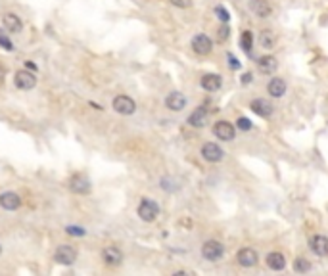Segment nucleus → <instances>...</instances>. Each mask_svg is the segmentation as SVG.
Wrapping results in <instances>:
<instances>
[{"label": "nucleus", "instance_id": "nucleus-34", "mask_svg": "<svg viewBox=\"0 0 328 276\" xmlns=\"http://www.w3.org/2000/svg\"><path fill=\"white\" fill-rule=\"evenodd\" d=\"M25 69H29V71H37V66H35L33 62L27 60V62H25Z\"/></svg>", "mask_w": 328, "mask_h": 276}, {"label": "nucleus", "instance_id": "nucleus-14", "mask_svg": "<svg viewBox=\"0 0 328 276\" xmlns=\"http://www.w3.org/2000/svg\"><path fill=\"white\" fill-rule=\"evenodd\" d=\"M102 259H104L106 265L115 267V265H121V261H123V253H121L119 248H115V246H108V248L102 252Z\"/></svg>", "mask_w": 328, "mask_h": 276}, {"label": "nucleus", "instance_id": "nucleus-31", "mask_svg": "<svg viewBox=\"0 0 328 276\" xmlns=\"http://www.w3.org/2000/svg\"><path fill=\"white\" fill-rule=\"evenodd\" d=\"M173 6H177V8H188L190 4H192V0H169Z\"/></svg>", "mask_w": 328, "mask_h": 276}, {"label": "nucleus", "instance_id": "nucleus-17", "mask_svg": "<svg viewBox=\"0 0 328 276\" xmlns=\"http://www.w3.org/2000/svg\"><path fill=\"white\" fill-rule=\"evenodd\" d=\"M250 108H252L253 114H257L259 117H271V115H273V106H271L267 100H263V98L253 100V102L250 104Z\"/></svg>", "mask_w": 328, "mask_h": 276}, {"label": "nucleus", "instance_id": "nucleus-15", "mask_svg": "<svg viewBox=\"0 0 328 276\" xmlns=\"http://www.w3.org/2000/svg\"><path fill=\"white\" fill-rule=\"evenodd\" d=\"M200 85H202V89L207 92H215L221 89V85H223V79L215 75V73H205L203 77H202V81H200Z\"/></svg>", "mask_w": 328, "mask_h": 276}, {"label": "nucleus", "instance_id": "nucleus-4", "mask_svg": "<svg viewBox=\"0 0 328 276\" xmlns=\"http://www.w3.org/2000/svg\"><path fill=\"white\" fill-rule=\"evenodd\" d=\"M113 110L121 115H132L134 110H136V104H134L132 98L121 94V96H115V98H113Z\"/></svg>", "mask_w": 328, "mask_h": 276}, {"label": "nucleus", "instance_id": "nucleus-6", "mask_svg": "<svg viewBox=\"0 0 328 276\" xmlns=\"http://www.w3.org/2000/svg\"><path fill=\"white\" fill-rule=\"evenodd\" d=\"M192 50L200 54V56H207L211 50H213V41L207 37V35H196L194 39H192Z\"/></svg>", "mask_w": 328, "mask_h": 276}, {"label": "nucleus", "instance_id": "nucleus-16", "mask_svg": "<svg viewBox=\"0 0 328 276\" xmlns=\"http://www.w3.org/2000/svg\"><path fill=\"white\" fill-rule=\"evenodd\" d=\"M205 123H207V110H205L203 106L196 108L192 114L188 115V125H190V127L200 129V127H205Z\"/></svg>", "mask_w": 328, "mask_h": 276}, {"label": "nucleus", "instance_id": "nucleus-36", "mask_svg": "<svg viewBox=\"0 0 328 276\" xmlns=\"http://www.w3.org/2000/svg\"><path fill=\"white\" fill-rule=\"evenodd\" d=\"M0 252H2V248H0Z\"/></svg>", "mask_w": 328, "mask_h": 276}, {"label": "nucleus", "instance_id": "nucleus-26", "mask_svg": "<svg viewBox=\"0 0 328 276\" xmlns=\"http://www.w3.org/2000/svg\"><path fill=\"white\" fill-rule=\"evenodd\" d=\"M215 14H217V18L219 20H221V22H228V20H230V14H228V10H227V8H223V6H217V8H215Z\"/></svg>", "mask_w": 328, "mask_h": 276}, {"label": "nucleus", "instance_id": "nucleus-24", "mask_svg": "<svg viewBox=\"0 0 328 276\" xmlns=\"http://www.w3.org/2000/svg\"><path fill=\"white\" fill-rule=\"evenodd\" d=\"M294 271H296V273H302V275H303V273H309V271H311V263L307 261L305 257H298V259L294 261Z\"/></svg>", "mask_w": 328, "mask_h": 276}, {"label": "nucleus", "instance_id": "nucleus-32", "mask_svg": "<svg viewBox=\"0 0 328 276\" xmlns=\"http://www.w3.org/2000/svg\"><path fill=\"white\" fill-rule=\"evenodd\" d=\"M217 39L219 41H227V39H228V27H221V29H219Z\"/></svg>", "mask_w": 328, "mask_h": 276}, {"label": "nucleus", "instance_id": "nucleus-2", "mask_svg": "<svg viewBox=\"0 0 328 276\" xmlns=\"http://www.w3.org/2000/svg\"><path fill=\"white\" fill-rule=\"evenodd\" d=\"M157 215H159V206L150 198H144L140 202V206H138V217L144 223H152V221L157 219Z\"/></svg>", "mask_w": 328, "mask_h": 276}, {"label": "nucleus", "instance_id": "nucleus-9", "mask_svg": "<svg viewBox=\"0 0 328 276\" xmlns=\"http://www.w3.org/2000/svg\"><path fill=\"white\" fill-rule=\"evenodd\" d=\"M238 265L240 267H246V269H250V267H255L257 265V261H259V255L255 250H252V248H242L240 252H238Z\"/></svg>", "mask_w": 328, "mask_h": 276}, {"label": "nucleus", "instance_id": "nucleus-35", "mask_svg": "<svg viewBox=\"0 0 328 276\" xmlns=\"http://www.w3.org/2000/svg\"><path fill=\"white\" fill-rule=\"evenodd\" d=\"M4 77H6V71H4V68L0 66V85H2V81H4Z\"/></svg>", "mask_w": 328, "mask_h": 276}, {"label": "nucleus", "instance_id": "nucleus-21", "mask_svg": "<svg viewBox=\"0 0 328 276\" xmlns=\"http://www.w3.org/2000/svg\"><path fill=\"white\" fill-rule=\"evenodd\" d=\"M267 267L273 269V271H282L286 267V259L282 253L278 252H273L267 255Z\"/></svg>", "mask_w": 328, "mask_h": 276}, {"label": "nucleus", "instance_id": "nucleus-27", "mask_svg": "<svg viewBox=\"0 0 328 276\" xmlns=\"http://www.w3.org/2000/svg\"><path fill=\"white\" fill-rule=\"evenodd\" d=\"M236 127H238L240 131H250V129H252V121H250L248 117H240V119L236 121Z\"/></svg>", "mask_w": 328, "mask_h": 276}, {"label": "nucleus", "instance_id": "nucleus-22", "mask_svg": "<svg viewBox=\"0 0 328 276\" xmlns=\"http://www.w3.org/2000/svg\"><path fill=\"white\" fill-rule=\"evenodd\" d=\"M250 8H252V12H253L255 16H259V18H267V16L271 14V6L267 4V0H252Z\"/></svg>", "mask_w": 328, "mask_h": 276}, {"label": "nucleus", "instance_id": "nucleus-28", "mask_svg": "<svg viewBox=\"0 0 328 276\" xmlns=\"http://www.w3.org/2000/svg\"><path fill=\"white\" fill-rule=\"evenodd\" d=\"M66 232L69 236H85L87 234V230L81 229V227H66Z\"/></svg>", "mask_w": 328, "mask_h": 276}, {"label": "nucleus", "instance_id": "nucleus-19", "mask_svg": "<svg viewBox=\"0 0 328 276\" xmlns=\"http://www.w3.org/2000/svg\"><path fill=\"white\" fill-rule=\"evenodd\" d=\"M267 91H269V94H271L273 98H280V96H284V92H286L284 79H280V77H273V79L269 81V85H267Z\"/></svg>", "mask_w": 328, "mask_h": 276}, {"label": "nucleus", "instance_id": "nucleus-33", "mask_svg": "<svg viewBox=\"0 0 328 276\" xmlns=\"http://www.w3.org/2000/svg\"><path fill=\"white\" fill-rule=\"evenodd\" d=\"M252 81H253V75H252V73H244V75H242V83H244V85H248V83H252Z\"/></svg>", "mask_w": 328, "mask_h": 276}, {"label": "nucleus", "instance_id": "nucleus-7", "mask_svg": "<svg viewBox=\"0 0 328 276\" xmlns=\"http://www.w3.org/2000/svg\"><path fill=\"white\" fill-rule=\"evenodd\" d=\"M234 127H232V123H228V121H217L215 125H213V135L221 140H225V142H230L232 138H234Z\"/></svg>", "mask_w": 328, "mask_h": 276}, {"label": "nucleus", "instance_id": "nucleus-1", "mask_svg": "<svg viewBox=\"0 0 328 276\" xmlns=\"http://www.w3.org/2000/svg\"><path fill=\"white\" fill-rule=\"evenodd\" d=\"M14 85H16L20 91H31V89H35V87H37L35 71L20 69V71L14 75Z\"/></svg>", "mask_w": 328, "mask_h": 276}, {"label": "nucleus", "instance_id": "nucleus-23", "mask_svg": "<svg viewBox=\"0 0 328 276\" xmlns=\"http://www.w3.org/2000/svg\"><path fill=\"white\" fill-rule=\"evenodd\" d=\"M259 41H261V46L265 48V50L275 48V43H277V39H275V35H273L271 31H263L261 37H259Z\"/></svg>", "mask_w": 328, "mask_h": 276}, {"label": "nucleus", "instance_id": "nucleus-5", "mask_svg": "<svg viewBox=\"0 0 328 276\" xmlns=\"http://www.w3.org/2000/svg\"><path fill=\"white\" fill-rule=\"evenodd\" d=\"M202 158L209 163H219L225 158V152L221 150V146H217L215 142H205L202 146Z\"/></svg>", "mask_w": 328, "mask_h": 276}, {"label": "nucleus", "instance_id": "nucleus-8", "mask_svg": "<svg viewBox=\"0 0 328 276\" xmlns=\"http://www.w3.org/2000/svg\"><path fill=\"white\" fill-rule=\"evenodd\" d=\"M54 259H56V263H60V265H73L75 263V259H77V252L71 248V246H60L56 253H54Z\"/></svg>", "mask_w": 328, "mask_h": 276}, {"label": "nucleus", "instance_id": "nucleus-25", "mask_svg": "<svg viewBox=\"0 0 328 276\" xmlns=\"http://www.w3.org/2000/svg\"><path fill=\"white\" fill-rule=\"evenodd\" d=\"M240 45H242V48L248 52V54L252 52V46H253V35H252V31H244V33H242Z\"/></svg>", "mask_w": 328, "mask_h": 276}, {"label": "nucleus", "instance_id": "nucleus-13", "mask_svg": "<svg viewBox=\"0 0 328 276\" xmlns=\"http://www.w3.org/2000/svg\"><path fill=\"white\" fill-rule=\"evenodd\" d=\"M0 206L6 211H16L22 206V198L16 192H4V194H0Z\"/></svg>", "mask_w": 328, "mask_h": 276}, {"label": "nucleus", "instance_id": "nucleus-11", "mask_svg": "<svg viewBox=\"0 0 328 276\" xmlns=\"http://www.w3.org/2000/svg\"><path fill=\"white\" fill-rule=\"evenodd\" d=\"M69 188L75 194H88L90 192V181H88L85 175H81V173L73 175L71 181H69Z\"/></svg>", "mask_w": 328, "mask_h": 276}, {"label": "nucleus", "instance_id": "nucleus-12", "mask_svg": "<svg viewBox=\"0 0 328 276\" xmlns=\"http://www.w3.org/2000/svg\"><path fill=\"white\" fill-rule=\"evenodd\" d=\"M309 248L311 252L319 257H327L328 255V238L327 236H313L309 240Z\"/></svg>", "mask_w": 328, "mask_h": 276}, {"label": "nucleus", "instance_id": "nucleus-3", "mask_svg": "<svg viewBox=\"0 0 328 276\" xmlns=\"http://www.w3.org/2000/svg\"><path fill=\"white\" fill-rule=\"evenodd\" d=\"M202 255L207 261H217V259H221L225 255V246L221 242H217V240H207L202 246Z\"/></svg>", "mask_w": 328, "mask_h": 276}, {"label": "nucleus", "instance_id": "nucleus-18", "mask_svg": "<svg viewBox=\"0 0 328 276\" xmlns=\"http://www.w3.org/2000/svg\"><path fill=\"white\" fill-rule=\"evenodd\" d=\"M2 23H4V27H6L10 33H22L23 23L16 14H10V12L4 14V16H2Z\"/></svg>", "mask_w": 328, "mask_h": 276}, {"label": "nucleus", "instance_id": "nucleus-20", "mask_svg": "<svg viewBox=\"0 0 328 276\" xmlns=\"http://www.w3.org/2000/svg\"><path fill=\"white\" fill-rule=\"evenodd\" d=\"M257 68L261 73L265 75H271V73H275L277 68H278V62H277V58L275 56H263L257 60Z\"/></svg>", "mask_w": 328, "mask_h": 276}, {"label": "nucleus", "instance_id": "nucleus-30", "mask_svg": "<svg viewBox=\"0 0 328 276\" xmlns=\"http://www.w3.org/2000/svg\"><path fill=\"white\" fill-rule=\"evenodd\" d=\"M227 58H228V66H230V69H240V62H238V58H236L234 54H228Z\"/></svg>", "mask_w": 328, "mask_h": 276}, {"label": "nucleus", "instance_id": "nucleus-10", "mask_svg": "<svg viewBox=\"0 0 328 276\" xmlns=\"http://www.w3.org/2000/svg\"><path fill=\"white\" fill-rule=\"evenodd\" d=\"M165 108L171 110V112H182L186 108V98L182 92H171L167 98H165Z\"/></svg>", "mask_w": 328, "mask_h": 276}, {"label": "nucleus", "instance_id": "nucleus-29", "mask_svg": "<svg viewBox=\"0 0 328 276\" xmlns=\"http://www.w3.org/2000/svg\"><path fill=\"white\" fill-rule=\"evenodd\" d=\"M0 46H2L4 50H14V45L10 43V39H8L6 35H2V33H0Z\"/></svg>", "mask_w": 328, "mask_h": 276}]
</instances>
